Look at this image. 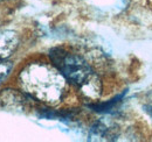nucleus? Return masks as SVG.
Masks as SVG:
<instances>
[{
  "instance_id": "1",
  "label": "nucleus",
  "mask_w": 152,
  "mask_h": 142,
  "mask_svg": "<svg viewBox=\"0 0 152 142\" xmlns=\"http://www.w3.org/2000/svg\"><path fill=\"white\" fill-rule=\"evenodd\" d=\"M66 78L53 64L45 62H33L20 72L19 82L22 90L32 98L56 105L66 92Z\"/></svg>"
},
{
  "instance_id": "2",
  "label": "nucleus",
  "mask_w": 152,
  "mask_h": 142,
  "mask_svg": "<svg viewBox=\"0 0 152 142\" xmlns=\"http://www.w3.org/2000/svg\"><path fill=\"white\" fill-rule=\"evenodd\" d=\"M53 64L64 78L77 86L88 99L96 100L101 94V82L90 65L78 55L68 53L62 48H54L49 53Z\"/></svg>"
},
{
  "instance_id": "3",
  "label": "nucleus",
  "mask_w": 152,
  "mask_h": 142,
  "mask_svg": "<svg viewBox=\"0 0 152 142\" xmlns=\"http://www.w3.org/2000/svg\"><path fill=\"white\" fill-rule=\"evenodd\" d=\"M19 44V37L15 32L4 30L0 33V61L8 58L15 51Z\"/></svg>"
},
{
  "instance_id": "4",
  "label": "nucleus",
  "mask_w": 152,
  "mask_h": 142,
  "mask_svg": "<svg viewBox=\"0 0 152 142\" xmlns=\"http://www.w3.org/2000/svg\"><path fill=\"white\" fill-rule=\"evenodd\" d=\"M0 103L4 107L19 109L25 106L26 98L15 90H4L0 93Z\"/></svg>"
},
{
  "instance_id": "5",
  "label": "nucleus",
  "mask_w": 152,
  "mask_h": 142,
  "mask_svg": "<svg viewBox=\"0 0 152 142\" xmlns=\"http://www.w3.org/2000/svg\"><path fill=\"white\" fill-rule=\"evenodd\" d=\"M111 138H114L111 129L101 122L96 124L91 128L90 135H89V140L91 141H108V140H113Z\"/></svg>"
},
{
  "instance_id": "6",
  "label": "nucleus",
  "mask_w": 152,
  "mask_h": 142,
  "mask_svg": "<svg viewBox=\"0 0 152 142\" xmlns=\"http://www.w3.org/2000/svg\"><path fill=\"white\" fill-rule=\"evenodd\" d=\"M13 68V64L11 62L7 61H0V84L7 78V76L10 75V72Z\"/></svg>"
}]
</instances>
